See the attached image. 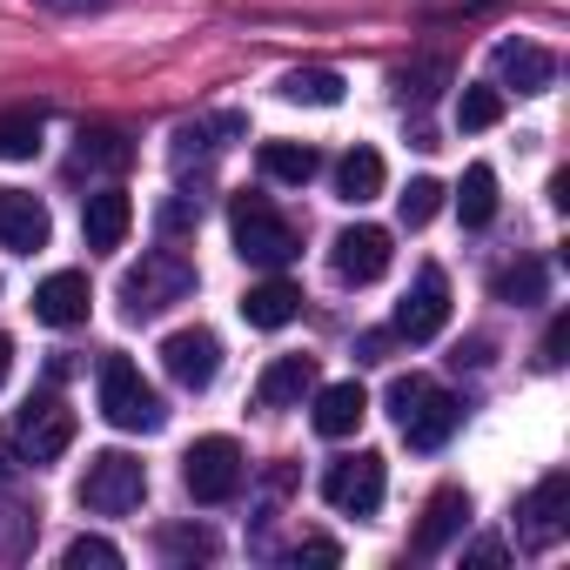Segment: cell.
I'll use <instances>...</instances> for the list:
<instances>
[{"label":"cell","mask_w":570,"mask_h":570,"mask_svg":"<svg viewBox=\"0 0 570 570\" xmlns=\"http://www.w3.org/2000/svg\"><path fill=\"white\" fill-rule=\"evenodd\" d=\"M188 289H195V268H188L175 248H148V255L121 275V309H128L135 323H148V316L188 303Z\"/></svg>","instance_id":"6da1fadb"},{"label":"cell","mask_w":570,"mask_h":570,"mask_svg":"<svg viewBox=\"0 0 570 570\" xmlns=\"http://www.w3.org/2000/svg\"><path fill=\"white\" fill-rule=\"evenodd\" d=\"M228 228H235V248H242V262H255V268H282L296 255V228L282 222L262 195H235V208H228Z\"/></svg>","instance_id":"7a4b0ae2"},{"label":"cell","mask_w":570,"mask_h":570,"mask_svg":"<svg viewBox=\"0 0 570 570\" xmlns=\"http://www.w3.org/2000/svg\"><path fill=\"white\" fill-rule=\"evenodd\" d=\"M101 416L115 423V430H161V396L148 390V376L128 363V356H108L101 363Z\"/></svg>","instance_id":"3957f363"},{"label":"cell","mask_w":570,"mask_h":570,"mask_svg":"<svg viewBox=\"0 0 570 570\" xmlns=\"http://www.w3.org/2000/svg\"><path fill=\"white\" fill-rule=\"evenodd\" d=\"M148 497V470L128 456V450H101L95 463H88V476H81V503L95 510V517H121V510H135Z\"/></svg>","instance_id":"277c9868"},{"label":"cell","mask_w":570,"mask_h":570,"mask_svg":"<svg viewBox=\"0 0 570 570\" xmlns=\"http://www.w3.org/2000/svg\"><path fill=\"white\" fill-rule=\"evenodd\" d=\"M242 450H235V436H202L188 456H181V483H188V497L195 503H228L235 490H242Z\"/></svg>","instance_id":"5b68a950"},{"label":"cell","mask_w":570,"mask_h":570,"mask_svg":"<svg viewBox=\"0 0 570 570\" xmlns=\"http://www.w3.org/2000/svg\"><path fill=\"white\" fill-rule=\"evenodd\" d=\"M68 443H75V410H68L61 396H35V403L14 416V450H21L28 463H55Z\"/></svg>","instance_id":"8992f818"},{"label":"cell","mask_w":570,"mask_h":570,"mask_svg":"<svg viewBox=\"0 0 570 570\" xmlns=\"http://www.w3.org/2000/svg\"><path fill=\"white\" fill-rule=\"evenodd\" d=\"M383 490H390V470H383L376 450L343 456V463H330V476H323V497H330L336 510H350V517H370V510L383 503Z\"/></svg>","instance_id":"52a82bcc"},{"label":"cell","mask_w":570,"mask_h":570,"mask_svg":"<svg viewBox=\"0 0 570 570\" xmlns=\"http://www.w3.org/2000/svg\"><path fill=\"white\" fill-rule=\"evenodd\" d=\"M443 323H450V282H443V268H416V289L396 309V336L403 343H430Z\"/></svg>","instance_id":"ba28073f"},{"label":"cell","mask_w":570,"mask_h":570,"mask_svg":"<svg viewBox=\"0 0 570 570\" xmlns=\"http://www.w3.org/2000/svg\"><path fill=\"white\" fill-rule=\"evenodd\" d=\"M161 370H168L181 390H208L215 370H222V343H215V330H175V336L161 343Z\"/></svg>","instance_id":"9c48e42d"},{"label":"cell","mask_w":570,"mask_h":570,"mask_svg":"<svg viewBox=\"0 0 570 570\" xmlns=\"http://www.w3.org/2000/svg\"><path fill=\"white\" fill-rule=\"evenodd\" d=\"M390 228H376V222H356V228H343L336 235V275L343 282H376L383 268H390Z\"/></svg>","instance_id":"30bf717a"},{"label":"cell","mask_w":570,"mask_h":570,"mask_svg":"<svg viewBox=\"0 0 570 570\" xmlns=\"http://www.w3.org/2000/svg\"><path fill=\"white\" fill-rule=\"evenodd\" d=\"M48 235H55V222H48V208H41L35 195L0 188V248L35 255V248H48Z\"/></svg>","instance_id":"8fae6325"},{"label":"cell","mask_w":570,"mask_h":570,"mask_svg":"<svg viewBox=\"0 0 570 570\" xmlns=\"http://www.w3.org/2000/svg\"><path fill=\"white\" fill-rule=\"evenodd\" d=\"M88 275L81 268H55L41 289H35V316L48 323V330H75V323H88Z\"/></svg>","instance_id":"7c38bea8"},{"label":"cell","mask_w":570,"mask_h":570,"mask_svg":"<svg viewBox=\"0 0 570 570\" xmlns=\"http://www.w3.org/2000/svg\"><path fill=\"white\" fill-rule=\"evenodd\" d=\"M563 517H570V476L550 470V476L530 490V503H523V537H530L537 550H550V543L563 537Z\"/></svg>","instance_id":"4fadbf2b"},{"label":"cell","mask_w":570,"mask_h":570,"mask_svg":"<svg viewBox=\"0 0 570 570\" xmlns=\"http://www.w3.org/2000/svg\"><path fill=\"white\" fill-rule=\"evenodd\" d=\"M128 228H135V202H128L121 188H95V195L81 202V235H88V248H121Z\"/></svg>","instance_id":"5bb4252c"},{"label":"cell","mask_w":570,"mask_h":570,"mask_svg":"<svg viewBox=\"0 0 570 570\" xmlns=\"http://www.w3.org/2000/svg\"><path fill=\"white\" fill-rule=\"evenodd\" d=\"M456 423H463V403H456V396H443V390H423V403H416L396 430H403V443H410V450H443Z\"/></svg>","instance_id":"9a60e30c"},{"label":"cell","mask_w":570,"mask_h":570,"mask_svg":"<svg viewBox=\"0 0 570 570\" xmlns=\"http://www.w3.org/2000/svg\"><path fill=\"white\" fill-rule=\"evenodd\" d=\"M497 81L517 88V95H543V88L557 81V61H550V48H537V41H503V48H497Z\"/></svg>","instance_id":"2e32d148"},{"label":"cell","mask_w":570,"mask_h":570,"mask_svg":"<svg viewBox=\"0 0 570 570\" xmlns=\"http://www.w3.org/2000/svg\"><path fill=\"white\" fill-rule=\"evenodd\" d=\"M316 390V356H275L268 370H262V383H255V403L262 410H289V403H303Z\"/></svg>","instance_id":"e0dca14e"},{"label":"cell","mask_w":570,"mask_h":570,"mask_svg":"<svg viewBox=\"0 0 570 570\" xmlns=\"http://www.w3.org/2000/svg\"><path fill=\"white\" fill-rule=\"evenodd\" d=\"M363 416H370V396H363V383H356V376H350V383L316 390V430H323V436H356V430H363Z\"/></svg>","instance_id":"ac0fdd59"},{"label":"cell","mask_w":570,"mask_h":570,"mask_svg":"<svg viewBox=\"0 0 570 570\" xmlns=\"http://www.w3.org/2000/svg\"><path fill=\"white\" fill-rule=\"evenodd\" d=\"M296 309H303V289H296V282H282V275L255 282V289L242 296V316H248L255 330H282V323H296Z\"/></svg>","instance_id":"d6986e66"},{"label":"cell","mask_w":570,"mask_h":570,"mask_svg":"<svg viewBox=\"0 0 570 570\" xmlns=\"http://www.w3.org/2000/svg\"><path fill=\"white\" fill-rule=\"evenodd\" d=\"M463 523H470V497L463 490H436L430 510H423V530H416V557H436Z\"/></svg>","instance_id":"ffe728a7"},{"label":"cell","mask_w":570,"mask_h":570,"mask_svg":"<svg viewBox=\"0 0 570 570\" xmlns=\"http://www.w3.org/2000/svg\"><path fill=\"white\" fill-rule=\"evenodd\" d=\"M336 195L356 202V208L376 202V195H383V155H376V148H350L343 168H336Z\"/></svg>","instance_id":"44dd1931"},{"label":"cell","mask_w":570,"mask_h":570,"mask_svg":"<svg viewBox=\"0 0 570 570\" xmlns=\"http://www.w3.org/2000/svg\"><path fill=\"white\" fill-rule=\"evenodd\" d=\"M41 108H0V161H35L41 155Z\"/></svg>","instance_id":"7402d4cb"},{"label":"cell","mask_w":570,"mask_h":570,"mask_svg":"<svg viewBox=\"0 0 570 570\" xmlns=\"http://www.w3.org/2000/svg\"><path fill=\"white\" fill-rule=\"evenodd\" d=\"M262 175L303 188V181L316 175V148H303V141H262Z\"/></svg>","instance_id":"603a6c76"},{"label":"cell","mask_w":570,"mask_h":570,"mask_svg":"<svg viewBox=\"0 0 570 570\" xmlns=\"http://www.w3.org/2000/svg\"><path fill=\"white\" fill-rule=\"evenodd\" d=\"M456 215H463V228H490V215H497V168H470L463 175V195H456Z\"/></svg>","instance_id":"cb8c5ba5"},{"label":"cell","mask_w":570,"mask_h":570,"mask_svg":"<svg viewBox=\"0 0 570 570\" xmlns=\"http://www.w3.org/2000/svg\"><path fill=\"white\" fill-rule=\"evenodd\" d=\"M282 95H289V101H309V108H336V101H343V75H330V68H296V75H282Z\"/></svg>","instance_id":"d4e9b609"},{"label":"cell","mask_w":570,"mask_h":570,"mask_svg":"<svg viewBox=\"0 0 570 570\" xmlns=\"http://www.w3.org/2000/svg\"><path fill=\"white\" fill-rule=\"evenodd\" d=\"M456 121H463V135H483V128H497V121H503V88H463V101H456Z\"/></svg>","instance_id":"484cf974"},{"label":"cell","mask_w":570,"mask_h":570,"mask_svg":"<svg viewBox=\"0 0 570 570\" xmlns=\"http://www.w3.org/2000/svg\"><path fill=\"white\" fill-rule=\"evenodd\" d=\"M396 81H403V101H416V108H423V101H436V95L450 88V61H436V55H430V61L403 68Z\"/></svg>","instance_id":"4316f807"},{"label":"cell","mask_w":570,"mask_h":570,"mask_svg":"<svg viewBox=\"0 0 570 570\" xmlns=\"http://www.w3.org/2000/svg\"><path fill=\"white\" fill-rule=\"evenodd\" d=\"M128 168V141L115 128H81V168Z\"/></svg>","instance_id":"83f0119b"},{"label":"cell","mask_w":570,"mask_h":570,"mask_svg":"<svg viewBox=\"0 0 570 570\" xmlns=\"http://www.w3.org/2000/svg\"><path fill=\"white\" fill-rule=\"evenodd\" d=\"M497 296L503 303H537L543 296V262H517L510 275H497Z\"/></svg>","instance_id":"f1b7e54d"},{"label":"cell","mask_w":570,"mask_h":570,"mask_svg":"<svg viewBox=\"0 0 570 570\" xmlns=\"http://www.w3.org/2000/svg\"><path fill=\"white\" fill-rule=\"evenodd\" d=\"M61 563H68V570H88V563H95V570H115V563H121V550H115L108 537H75V543L61 550Z\"/></svg>","instance_id":"f546056e"},{"label":"cell","mask_w":570,"mask_h":570,"mask_svg":"<svg viewBox=\"0 0 570 570\" xmlns=\"http://www.w3.org/2000/svg\"><path fill=\"white\" fill-rule=\"evenodd\" d=\"M396 208H403V228H423V222H430V215L443 208V188H436V181H410Z\"/></svg>","instance_id":"4dcf8cb0"},{"label":"cell","mask_w":570,"mask_h":570,"mask_svg":"<svg viewBox=\"0 0 570 570\" xmlns=\"http://www.w3.org/2000/svg\"><path fill=\"white\" fill-rule=\"evenodd\" d=\"M423 390H430V383H423V376H396V383H390V416H396V423H403V416H410V410H416V403H423Z\"/></svg>","instance_id":"1f68e13d"},{"label":"cell","mask_w":570,"mask_h":570,"mask_svg":"<svg viewBox=\"0 0 570 570\" xmlns=\"http://www.w3.org/2000/svg\"><path fill=\"white\" fill-rule=\"evenodd\" d=\"M161 550H168V557H208V550H215V537H208V530H168V537H161Z\"/></svg>","instance_id":"d6a6232c"},{"label":"cell","mask_w":570,"mask_h":570,"mask_svg":"<svg viewBox=\"0 0 570 570\" xmlns=\"http://www.w3.org/2000/svg\"><path fill=\"white\" fill-rule=\"evenodd\" d=\"M336 557H343V550H336L330 537H303V543H296V563H336Z\"/></svg>","instance_id":"836d02e7"},{"label":"cell","mask_w":570,"mask_h":570,"mask_svg":"<svg viewBox=\"0 0 570 570\" xmlns=\"http://www.w3.org/2000/svg\"><path fill=\"white\" fill-rule=\"evenodd\" d=\"M563 343H570V316H557V323H550V336H543V363H550V370L563 363Z\"/></svg>","instance_id":"e575fe53"},{"label":"cell","mask_w":570,"mask_h":570,"mask_svg":"<svg viewBox=\"0 0 570 570\" xmlns=\"http://www.w3.org/2000/svg\"><path fill=\"white\" fill-rule=\"evenodd\" d=\"M41 8H55V14H95V8H108V0H41Z\"/></svg>","instance_id":"d590c367"},{"label":"cell","mask_w":570,"mask_h":570,"mask_svg":"<svg viewBox=\"0 0 570 570\" xmlns=\"http://www.w3.org/2000/svg\"><path fill=\"white\" fill-rule=\"evenodd\" d=\"M383 350H390V336H363V343H356V356H363V363H376Z\"/></svg>","instance_id":"8d00e7d4"},{"label":"cell","mask_w":570,"mask_h":570,"mask_svg":"<svg viewBox=\"0 0 570 570\" xmlns=\"http://www.w3.org/2000/svg\"><path fill=\"white\" fill-rule=\"evenodd\" d=\"M8 370H14V343L0 336V383H8Z\"/></svg>","instance_id":"74e56055"},{"label":"cell","mask_w":570,"mask_h":570,"mask_svg":"<svg viewBox=\"0 0 570 570\" xmlns=\"http://www.w3.org/2000/svg\"><path fill=\"white\" fill-rule=\"evenodd\" d=\"M0 483H14V450L0 443Z\"/></svg>","instance_id":"f35d334b"}]
</instances>
